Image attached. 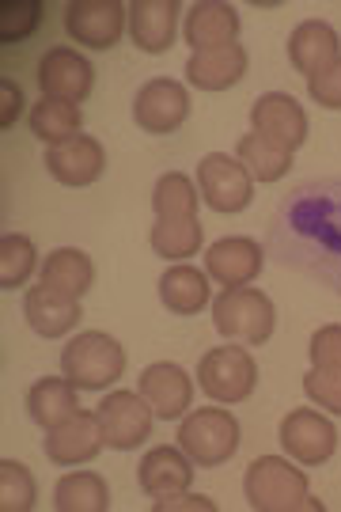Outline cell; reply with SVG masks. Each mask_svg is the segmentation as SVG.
Returning <instances> with one entry per match:
<instances>
[{
    "instance_id": "obj_1",
    "label": "cell",
    "mask_w": 341,
    "mask_h": 512,
    "mask_svg": "<svg viewBox=\"0 0 341 512\" xmlns=\"http://www.w3.org/2000/svg\"><path fill=\"white\" fill-rule=\"evenodd\" d=\"M243 494L254 512H323L307 475L281 456H258L243 475Z\"/></svg>"
},
{
    "instance_id": "obj_2",
    "label": "cell",
    "mask_w": 341,
    "mask_h": 512,
    "mask_svg": "<svg viewBox=\"0 0 341 512\" xmlns=\"http://www.w3.org/2000/svg\"><path fill=\"white\" fill-rule=\"evenodd\" d=\"M61 372L76 391H107L126 372V349L103 330H84L61 349Z\"/></svg>"
},
{
    "instance_id": "obj_3",
    "label": "cell",
    "mask_w": 341,
    "mask_h": 512,
    "mask_svg": "<svg viewBox=\"0 0 341 512\" xmlns=\"http://www.w3.org/2000/svg\"><path fill=\"white\" fill-rule=\"evenodd\" d=\"M213 327L235 342L266 346L277 327V308L262 289H224L213 304Z\"/></svg>"
},
{
    "instance_id": "obj_4",
    "label": "cell",
    "mask_w": 341,
    "mask_h": 512,
    "mask_svg": "<svg viewBox=\"0 0 341 512\" xmlns=\"http://www.w3.org/2000/svg\"><path fill=\"white\" fill-rule=\"evenodd\" d=\"M201 391L220 406L247 403L258 387V365H254L251 349L243 346H216L201 357L198 365Z\"/></svg>"
},
{
    "instance_id": "obj_5",
    "label": "cell",
    "mask_w": 341,
    "mask_h": 512,
    "mask_svg": "<svg viewBox=\"0 0 341 512\" xmlns=\"http://www.w3.org/2000/svg\"><path fill=\"white\" fill-rule=\"evenodd\" d=\"M179 448L198 467H220L239 452V421L220 406L190 410V418L179 425Z\"/></svg>"
},
{
    "instance_id": "obj_6",
    "label": "cell",
    "mask_w": 341,
    "mask_h": 512,
    "mask_svg": "<svg viewBox=\"0 0 341 512\" xmlns=\"http://www.w3.org/2000/svg\"><path fill=\"white\" fill-rule=\"evenodd\" d=\"M99 418V429H103V440L114 452H133L141 448L144 440L152 437V418L156 410L148 406L141 391H110L107 399L95 410Z\"/></svg>"
},
{
    "instance_id": "obj_7",
    "label": "cell",
    "mask_w": 341,
    "mask_h": 512,
    "mask_svg": "<svg viewBox=\"0 0 341 512\" xmlns=\"http://www.w3.org/2000/svg\"><path fill=\"white\" fill-rule=\"evenodd\" d=\"M198 190L201 202L216 213H243L254 198V179L235 156L209 152L198 164Z\"/></svg>"
},
{
    "instance_id": "obj_8",
    "label": "cell",
    "mask_w": 341,
    "mask_h": 512,
    "mask_svg": "<svg viewBox=\"0 0 341 512\" xmlns=\"http://www.w3.org/2000/svg\"><path fill=\"white\" fill-rule=\"evenodd\" d=\"M129 8L122 0H72L65 8V31L76 46L88 50H110L118 46V38L126 35Z\"/></svg>"
},
{
    "instance_id": "obj_9",
    "label": "cell",
    "mask_w": 341,
    "mask_h": 512,
    "mask_svg": "<svg viewBox=\"0 0 341 512\" xmlns=\"http://www.w3.org/2000/svg\"><path fill=\"white\" fill-rule=\"evenodd\" d=\"M38 88L42 99H57V103H84L95 88V69L80 50L72 46H54L38 57Z\"/></svg>"
},
{
    "instance_id": "obj_10",
    "label": "cell",
    "mask_w": 341,
    "mask_h": 512,
    "mask_svg": "<svg viewBox=\"0 0 341 512\" xmlns=\"http://www.w3.org/2000/svg\"><path fill=\"white\" fill-rule=\"evenodd\" d=\"M190 107L194 103H190L186 84L160 76V80H148L141 92H137V99H133V122L144 133L163 137V133H175L190 118Z\"/></svg>"
},
{
    "instance_id": "obj_11",
    "label": "cell",
    "mask_w": 341,
    "mask_h": 512,
    "mask_svg": "<svg viewBox=\"0 0 341 512\" xmlns=\"http://www.w3.org/2000/svg\"><path fill=\"white\" fill-rule=\"evenodd\" d=\"M281 448L304 467H323L338 452V429L319 410H288L281 421Z\"/></svg>"
},
{
    "instance_id": "obj_12",
    "label": "cell",
    "mask_w": 341,
    "mask_h": 512,
    "mask_svg": "<svg viewBox=\"0 0 341 512\" xmlns=\"http://www.w3.org/2000/svg\"><path fill=\"white\" fill-rule=\"evenodd\" d=\"M107 448L103 440V429H99V418L95 410H76L69 421H61L57 429H46V459L57 463V467H80V463H91Z\"/></svg>"
},
{
    "instance_id": "obj_13",
    "label": "cell",
    "mask_w": 341,
    "mask_h": 512,
    "mask_svg": "<svg viewBox=\"0 0 341 512\" xmlns=\"http://www.w3.org/2000/svg\"><path fill=\"white\" fill-rule=\"evenodd\" d=\"M251 126H254V133L270 137L273 145L288 148V152H296V148L307 141V133H311L304 107L285 92L258 95L251 107Z\"/></svg>"
},
{
    "instance_id": "obj_14",
    "label": "cell",
    "mask_w": 341,
    "mask_h": 512,
    "mask_svg": "<svg viewBox=\"0 0 341 512\" xmlns=\"http://www.w3.org/2000/svg\"><path fill=\"white\" fill-rule=\"evenodd\" d=\"M262 247L247 236H224L205 251V274L220 289H243L262 274Z\"/></svg>"
},
{
    "instance_id": "obj_15",
    "label": "cell",
    "mask_w": 341,
    "mask_h": 512,
    "mask_svg": "<svg viewBox=\"0 0 341 512\" xmlns=\"http://www.w3.org/2000/svg\"><path fill=\"white\" fill-rule=\"evenodd\" d=\"M46 171H50L61 186L80 190V186H91L107 171V152H103V145H99L95 137L76 133L72 141L54 145L46 152Z\"/></svg>"
},
{
    "instance_id": "obj_16",
    "label": "cell",
    "mask_w": 341,
    "mask_h": 512,
    "mask_svg": "<svg viewBox=\"0 0 341 512\" xmlns=\"http://www.w3.org/2000/svg\"><path fill=\"white\" fill-rule=\"evenodd\" d=\"M179 0H133L129 4V38L144 54H167L179 31Z\"/></svg>"
},
{
    "instance_id": "obj_17",
    "label": "cell",
    "mask_w": 341,
    "mask_h": 512,
    "mask_svg": "<svg viewBox=\"0 0 341 512\" xmlns=\"http://www.w3.org/2000/svg\"><path fill=\"white\" fill-rule=\"evenodd\" d=\"M194 467H198V463L186 456L179 444H160V448H152V452L141 459L137 478H141L144 494L152 497V501H160V497L186 494L190 482H194Z\"/></svg>"
},
{
    "instance_id": "obj_18",
    "label": "cell",
    "mask_w": 341,
    "mask_h": 512,
    "mask_svg": "<svg viewBox=\"0 0 341 512\" xmlns=\"http://www.w3.org/2000/svg\"><path fill=\"white\" fill-rule=\"evenodd\" d=\"M141 395L148 399V406L156 410L160 421H175L182 414H190L194 406V384H190V372L171 361L160 365H148L141 372Z\"/></svg>"
},
{
    "instance_id": "obj_19",
    "label": "cell",
    "mask_w": 341,
    "mask_h": 512,
    "mask_svg": "<svg viewBox=\"0 0 341 512\" xmlns=\"http://www.w3.org/2000/svg\"><path fill=\"white\" fill-rule=\"evenodd\" d=\"M288 61L296 73L311 76L326 73L334 61H341V38L326 19H307L288 35Z\"/></svg>"
},
{
    "instance_id": "obj_20",
    "label": "cell",
    "mask_w": 341,
    "mask_h": 512,
    "mask_svg": "<svg viewBox=\"0 0 341 512\" xmlns=\"http://www.w3.org/2000/svg\"><path fill=\"white\" fill-rule=\"evenodd\" d=\"M247 65H251V57H247V46H220V50H201L186 61V80L201 88V92H228L235 88L243 76H247Z\"/></svg>"
},
{
    "instance_id": "obj_21",
    "label": "cell",
    "mask_w": 341,
    "mask_h": 512,
    "mask_svg": "<svg viewBox=\"0 0 341 512\" xmlns=\"http://www.w3.org/2000/svg\"><path fill=\"white\" fill-rule=\"evenodd\" d=\"M235 38H239V12L232 4H220V0L190 4V12H186V42L194 46V54L232 46Z\"/></svg>"
},
{
    "instance_id": "obj_22",
    "label": "cell",
    "mask_w": 341,
    "mask_h": 512,
    "mask_svg": "<svg viewBox=\"0 0 341 512\" xmlns=\"http://www.w3.org/2000/svg\"><path fill=\"white\" fill-rule=\"evenodd\" d=\"M23 315H27V323H31V330H35L38 338H65V334L84 319L80 300H69V296L54 293V289H46L42 281L23 296Z\"/></svg>"
},
{
    "instance_id": "obj_23",
    "label": "cell",
    "mask_w": 341,
    "mask_h": 512,
    "mask_svg": "<svg viewBox=\"0 0 341 512\" xmlns=\"http://www.w3.org/2000/svg\"><path fill=\"white\" fill-rule=\"evenodd\" d=\"M46 289H54V293L69 296V300H80V296L91 289V281H95V266H91V258L84 251H76V247H57L46 255L42 262V277H38Z\"/></svg>"
},
{
    "instance_id": "obj_24",
    "label": "cell",
    "mask_w": 341,
    "mask_h": 512,
    "mask_svg": "<svg viewBox=\"0 0 341 512\" xmlns=\"http://www.w3.org/2000/svg\"><path fill=\"white\" fill-rule=\"evenodd\" d=\"M160 300H163V308L175 311V315H198V311L209 304V274L175 262V266L160 277Z\"/></svg>"
},
{
    "instance_id": "obj_25",
    "label": "cell",
    "mask_w": 341,
    "mask_h": 512,
    "mask_svg": "<svg viewBox=\"0 0 341 512\" xmlns=\"http://www.w3.org/2000/svg\"><path fill=\"white\" fill-rule=\"evenodd\" d=\"M27 410L42 429H57L61 421H69L80 406H76V387L65 376H42L31 391H27Z\"/></svg>"
},
{
    "instance_id": "obj_26",
    "label": "cell",
    "mask_w": 341,
    "mask_h": 512,
    "mask_svg": "<svg viewBox=\"0 0 341 512\" xmlns=\"http://www.w3.org/2000/svg\"><path fill=\"white\" fill-rule=\"evenodd\" d=\"M235 160L251 171L254 183H277V179H285L288 171H292V152L281 145H273L270 137H262V133L239 137Z\"/></svg>"
},
{
    "instance_id": "obj_27",
    "label": "cell",
    "mask_w": 341,
    "mask_h": 512,
    "mask_svg": "<svg viewBox=\"0 0 341 512\" xmlns=\"http://www.w3.org/2000/svg\"><path fill=\"white\" fill-rule=\"evenodd\" d=\"M57 512H107L110 509V486L95 471H72L57 482L54 490Z\"/></svg>"
},
{
    "instance_id": "obj_28",
    "label": "cell",
    "mask_w": 341,
    "mask_h": 512,
    "mask_svg": "<svg viewBox=\"0 0 341 512\" xmlns=\"http://www.w3.org/2000/svg\"><path fill=\"white\" fill-rule=\"evenodd\" d=\"M152 251L167 262H182V258H194L201 251V243H205V228L198 224V217H171V220H160L152 224Z\"/></svg>"
},
{
    "instance_id": "obj_29",
    "label": "cell",
    "mask_w": 341,
    "mask_h": 512,
    "mask_svg": "<svg viewBox=\"0 0 341 512\" xmlns=\"http://www.w3.org/2000/svg\"><path fill=\"white\" fill-rule=\"evenodd\" d=\"M80 122H84V114H80L76 103L38 99L35 107H31V133H35L38 141H46L50 148L72 141L80 133Z\"/></svg>"
},
{
    "instance_id": "obj_30",
    "label": "cell",
    "mask_w": 341,
    "mask_h": 512,
    "mask_svg": "<svg viewBox=\"0 0 341 512\" xmlns=\"http://www.w3.org/2000/svg\"><path fill=\"white\" fill-rule=\"evenodd\" d=\"M201 205V190L198 183H190V175L182 171H167L156 179V190H152V209L160 220L171 217H194Z\"/></svg>"
},
{
    "instance_id": "obj_31",
    "label": "cell",
    "mask_w": 341,
    "mask_h": 512,
    "mask_svg": "<svg viewBox=\"0 0 341 512\" xmlns=\"http://www.w3.org/2000/svg\"><path fill=\"white\" fill-rule=\"evenodd\" d=\"M38 258H35V243L23 236V232H8L0 239V289H23L31 274H35Z\"/></svg>"
},
{
    "instance_id": "obj_32",
    "label": "cell",
    "mask_w": 341,
    "mask_h": 512,
    "mask_svg": "<svg viewBox=\"0 0 341 512\" xmlns=\"http://www.w3.org/2000/svg\"><path fill=\"white\" fill-rule=\"evenodd\" d=\"M38 501L35 475L19 459H0V509L4 512H31Z\"/></svg>"
},
{
    "instance_id": "obj_33",
    "label": "cell",
    "mask_w": 341,
    "mask_h": 512,
    "mask_svg": "<svg viewBox=\"0 0 341 512\" xmlns=\"http://www.w3.org/2000/svg\"><path fill=\"white\" fill-rule=\"evenodd\" d=\"M42 12H46L42 0H4V8H0V42L4 46L27 42L42 27Z\"/></svg>"
},
{
    "instance_id": "obj_34",
    "label": "cell",
    "mask_w": 341,
    "mask_h": 512,
    "mask_svg": "<svg viewBox=\"0 0 341 512\" xmlns=\"http://www.w3.org/2000/svg\"><path fill=\"white\" fill-rule=\"evenodd\" d=\"M304 391L307 399L319 406V410H330L334 418H341V368H311L304 376Z\"/></svg>"
},
{
    "instance_id": "obj_35",
    "label": "cell",
    "mask_w": 341,
    "mask_h": 512,
    "mask_svg": "<svg viewBox=\"0 0 341 512\" xmlns=\"http://www.w3.org/2000/svg\"><path fill=\"white\" fill-rule=\"evenodd\" d=\"M307 357H311V365H319V368H341V327L338 323L319 327L315 334H311Z\"/></svg>"
},
{
    "instance_id": "obj_36",
    "label": "cell",
    "mask_w": 341,
    "mask_h": 512,
    "mask_svg": "<svg viewBox=\"0 0 341 512\" xmlns=\"http://www.w3.org/2000/svg\"><path fill=\"white\" fill-rule=\"evenodd\" d=\"M307 92H311V103L326 110H341V61H334L326 73L311 76L307 80Z\"/></svg>"
},
{
    "instance_id": "obj_37",
    "label": "cell",
    "mask_w": 341,
    "mask_h": 512,
    "mask_svg": "<svg viewBox=\"0 0 341 512\" xmlns=\"http://www.w3.org/2000/svg\"><path fill=\"white\" fill-rule=\"evenodd\" d=\"M23 110V92L12 80H0V129H12Z\"/></svg>"
},
{
    "instance_id": "obj_38",
    "label": "cell",
    "mask_w": 341,
    "mask_h": 512,
    "mask_svg": "<svg viewBox=\"0 0 341 512\" xmlns=\"http://www.w3.org/2000/svg\"><path fill=\"white\" fill-rule=\"evenodd\" d=\"M156 512H171V509H201V512H213L216 505L209 501V497H198V494H175V497H160L156 505H152Z\"/></svg>"
}]
</instances>
